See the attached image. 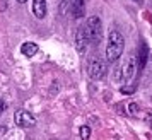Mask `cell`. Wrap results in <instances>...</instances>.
Masks as SVG:
<instances>
[{"label":"cell","mask_w":152,"mask_h":140,"mask_svg":"<svg viewBox=\"0 0 152 140\" xmlns=\"http://www.w3.org/2000/svg\"><path fill=\"white\" fill-rule=\"evenodd\" d=\"M87 72H89V75L92 79L101 80L106 75V72H108V65H106V62L101 56H92L89 60V65H87Z\"/></svg>","instance_id":"7a4b0ae2"},{"label":"cell","mask_w":152,"mask_h":140,"mask_svg":"<svg viewBox=\"0 0 152 140\" xmlns=\"http://www.w3.org/2000/svg\"><path fill=\"white\" fill-rule=\"evenodd\" d=\"M135 91V87H121V92L123 94H130V92Z\"/></svg>","instance_id":"7c38bea8"},{"label":"cell","mask_w":152,"mask_h":140,"mask_svg":"<svg viewBox=\"0 0 152 140\" xmlns=\"http://www.w3.org/2000/svg\"><path fill=\"white\" fill-rule=\"evenodd\" d=\"M21 53L24 56H28V58L34 56L36 53H38V44H36V43H24L21 46Z\"/></svg>","instance_id":"30bf717a"},{"label":"cell","mask_w":152,"mask_h":140,"mask_svg":"<svg viewBox=\"0 0 152 140\" xmlns=\"http://www.w3.org/2000/svg\"><path fill=\"white\" fill-rule=\"evenodd\" d=\"M33 14L38 19H43L46 15V0H33Z\"/></svg>","instance_id":"9c48e42d"},{"label":"cell","mask_w":152,"mask_h":140,"mask_svg":"<svg viewBox=\"0 0 152 140\" xmlns=\"http://www.w3.org/2000/svg\"><path fill=\"white\" fill-rule=\"evenodd\" d=\"M70 14L74 19H80L86 14V0H72L70 4Z\"/></svg>","instance_id":"52a82bcc"},{"label":"cell","mask_w":152,"mask_h":140,"mask_svg":"<svg viewBox=\"0 0 152 140\" xmlns=\"http://www.w3.org/2000/svg\"><path fill=\"white\" fill-rule=\"evenodd\" d=\"M91 135V128L89 126H80V139L82 140H87Z\"/></svg>","instance_id":"8fae6325"},{"label":"cell","mask_w":152,"mask_h":140,"mask_svg":"<svg viewBox=\"0 0 152 140\" xmlns=\"http://www.w3.org/2000/svg\"><path fill=\"white\" fill-rule=\"evenodd\" d=\"M133 2H137V4H142V2H144V0H133Z\"/></svg>","instance_id":"9a60e30c"},{"label":"cell","mask_w":152,"mask_h":140,"mask_svg":"<svg viewBox=\"0 0 152 140\" xmlns=\"http://www.w3.org/2000/svg\"><path fill=\"white\" fill-rule=\"evenodd\" d=\"M84 28H86V33H87L89 41H97L99 43V39H101V31H103V24H101V19H99L97 15L89 17Z\"/></svg>","instance_id":"3957f363"},{"label":"cell","mask_w":152,"mask_h":140,"mask_svg":"<svg viewBox=\"0 0 152 140\" xmlns=\"http://www.w3.org/2000/svg\"><path fill=\"white\" fill-rule=\"evenodd\" d=\"M137 72V63H135V55H132L125 65H121L120 69H116V80L120 82H126L130 80Z\"/></svg>","instance_id":"277c9868"},{"label":"cell","mask_w":152,"mask_h":140,"mask_svg":"<svg viewBox=\"0 0 152 140\" xmlns=\"http://www.w3.org/2000/svg\"><path fill=\"white\" fill-rule=\"evenodd\" d=\"M17 2H19V4H24V2H28V0H17Z\"/></svg>","instance_id":"5bb4252c"},{"label":"cell","mask_w":152,"mask_h":140,"mask_svg":"<svg viewBox=\"0 0 152 140\" xmlns=\"http://www.w3.org/2000/svg\"><path fill=\"white\" fill-rule=\"evenodd\" d=\"M87 44H89V38H87L86 28L80 26V28L77 29V33H75V48H77V51H86Z\"/></svg>","instance_id":"8992f818"},{"label":"cell","mask_w":152,"mask_h":140,"mask_svg":"<svg viewBox=\"0 0 152 140\" xmlns=\"http://www.w3.org/2000/svg\"><path fill=\"white\" fill-rule=\"evenodd\" d=\"M14 121H15V125L21 126V128H31V126L36 125V118L29 111H26V109H19L15 113Z\"/></svg>","instance_id":"5b68a950"},{"label":"cell","mask_w":152,"mask_h":140,"mask_svg":"<svg viewBox=\"0 0 152 140\" xmlns=\"http://www.w3.org/2000/svg\"><path fill=\"white\" fill-rule=\"evenodd\" d=\"M5 108H7V104H5V103H4V101L0 99V114H2V113L5 111Z\"/></svg>","instance_id":"4fadbf2b"},{"label":"cell","mask_w":152,"mask_h":140,"mask_svg":"<svg viewBox=\"0 0 152 140\" xmlns=\"http://www.w3.org/2000/svg\"><path fill=\"white\" fill-rule=\"evenodd\" d=\"M147 58H149V48H147V44H145V43H142V44H140V48H138V55L135 56V63H137V70H138V72L145 67Z\"/></svg>","instance_id":"ba28073f"},{"label":"cell","mask_w":152,"mask_h":140,"mask_svg":"<svg viewBox=\"0 0 152 140\" xmlns=\"http://www.w3.org/2000/svg\"><path fill=\"white\" fill-rule=\"evenodd\" d=\"M125 48V39L121 33L118 31H111L110 36H108V46H106V60L110 63L116 62L118 58L121 56Z\"/></svg>","instance_id":"6da1fadb"}]
</instances>
